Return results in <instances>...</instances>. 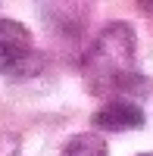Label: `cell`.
Wrapping results in <instances>:
<instances>
[{
  "label": "cell",
  "mask_w": 153,
  "mask_h": 156,
  "mask_svg": "<svg viewBox=\"0 0 153 156\" xmlns=\"http://www.w3.org/2000/svg\"><path fill=\"white\" fill-rule=\"evenodd\" d=\"M81 75L91 94H116V100L131 103L150 94V78L134 66V28L128 22H109L97 31L81 59Z\"/></svg>",
  "instance_id": "6da1fadb"
},
{
  "label": "cell",
  "mask_w": 153,
  "mask_h": 156,
  "mask_svg": "<svg viewBox=\"0 0 153 156\" xmlns=\"http://www.w3.org/2000/svg\"><path fill=\"white\" fill-rule=\"evenodd\" d=\"M91 125L97 131H141L147 125V115L131 100H109L91 115Z\"/></svg>",
  "instance_id": "3957f363"
},
{
  "label": "cell",
  "mask_w": 153,
  "mask_h": 156,
  "mask_svg": "<svg viewBox=\"0 0 153 156\" xmlns=\"http://www.w3.org/2000/svg\"><path fill=\"white\" fill-rule=\"evenodd\" d=\"M41 69V56L34 50L31 31L12 19H0V75H34Z\"/></svg>",
  "instance_id": "7a4b0ae2"
},
{
  "label": "cell",
  "mask_w": 153,
  "mask_h": 156,
  "mask_svg": "<svg viewBox=\"0 0 153 156\" xmlns=\"http://www.w3.org/2000/svg\"><path fill=\"white\" fill-rule=\"evenodd\" d=\"M59 156H109V147L100 134H75Z\"/></svg>",
  "instance_id": "277c9868"
},
{
  "label": "cell",
  "mask_w": 153,
  "mask_h": 156,
  "mask_svg": "<svg viewBox=\"0 0 153 156\" xmlns=\"http://www.w3.org/2000/svg\"><path fill=\"white\" fill-rule=\"evenodd\" d=\"M137 156H153V153H137Z\"/></svg>",
  "instance_id": "5b68a950"
}]
</instances>
